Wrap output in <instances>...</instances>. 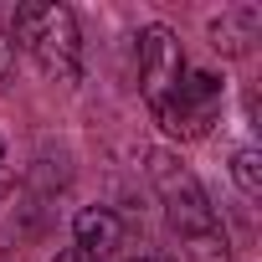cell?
Segmentation results:
<instances>
[{"label": "cell", "instance_id": "9c48e42d", "mask_svg": "<svg viewBox=\"0 0 262 262\" xmlns=\"http://www.w3.org/2000/svg\"><path fill=\"white\" fill-rule=\"evenodd\" d=\"M57 262H93L88 252H77V247H67V252H57Z\"/></svg>", "mask_w": 262, "mask_h": 262}, {"label": "cell", "instance_id": "6da1fadb", "mask_svg": "<svg viewBox=\"0 0 262 262\" xmlns=\"http://www.w3.org/2000/svg\"><path fill=\"white\" fill-rule=\"evenodd\" d=\"M149 175H155V190L165 201V216H170L185 257L190 262H231V236H226L211 195L201 190V180L180 160H170V155H155L149 160Z\"/></svg>", "mask_w": 262, "mask_h": 262}, {"label": "cell", "instance_id": "3957f363", "mask_svg": "<svg viewBox=\"0 0 262 262\" xmlns=\"http://www.w3.org/2000/svg\"><path fill=\"white\" fill-rule=\"evenodd\" d=\"M221 93H226V82H221L216 72L185 67L180 88L165 98V108H160L155 118H160V128H165L170 139H206L211 123L221 118Z\"/></svg>", "mask_w": 262, "mask_h": 262}, {"label": "cell", "instance_id": "30bf717a", "mask_svg": "<svg viewBox=\"0 0 262 262\" xmlns=\"http://www.w3.org/2000/svg\"><path fill=\"white\" fill-rule=\"evenodd\" d=\"M128 262H170V257H160V252H144V257H128Z\"/></svg>", "mask_w": 262, "mask_h": 262}, {"label": "cell", "instance_id": "8992f818", "mask_svg": "<svg viewBox=\"0 0 262 262\" xmlns=\"http://www.w3.org/2000/svg\"><path fill=\"white\" fill-rule=\"evenodd\" d=\"M257 26H262L257 6H236V11H221V16L211 21V47H216V52H226V57H242V52L257 41Z\"/></svg>", "mask_w": 262, "mask_h": 262}, {"label": "cell", "instance_id": "5b68a950", "mask_svg": "<svg viewBox=\"0 0 262 262\" xmlns=\"http://www.w3.org/2000/svg\"><path fill=\"white\" fill-rule=\"evenodd\" d=\"M123 216L113 211V206H88V211H77V221H72V247L77 252H88L93 262H108L118 247H123Z\"/></svg>", "mask_w": 262, "mask_h": 262}, {"label": "cell", "instance_id": "ba28073f", "mask_svg": "<svg viewBox=\"0 0 262 262\" xmlns=\"http://www.w3.org/2000/svg\"><path fill=\"white\" fill-rule=\"evenodd\" d=\"M11 72H16V47H11L6 36H0V88L11 82Z\"/></svg>", "mask_w": 262, "mask_h": 262}, {"label": "cell", "instance_id": "52a82bcc", "mask_svg": "<svg viewBox=\"0 0 262 262\" xmlns=\"http://www.w3.org/2000/svg\"><path fill=\"white\" fill-rule=\"evenodd\" d=\"M231 180H236V190L247 201L262 195V160H257V149H236L231 155Z\"/></svg>", "mask_w": 262, "mask_h": 262}, {"label": "cell", "instance_id": "8fae6325", "mask_svg": "<svg viewBox=\"0 0 262 262\" xmlns=\"http://www.w3.org/2000/svg\"><path fill=\"white\" fill-rule=\"evenodd\" d=\"M0 165H6V139H0Z\"/></svg>", "mask_w": 262, "mask_h": 262}, {"label": "cell", "instance_id": "277c9868", "mask_svg": "<svg viewBox=\"0 0 262 262\" xmlns=\"http://www.w3.org/2000/svg\"><path fill=\"white\" fill-rule=\"evenodd\" d=\"M185 77V52H180V36L170 26H144L139 31V93L149 103V113L165 108V98L180 88Z\"/></svg>", "mask_w": 262, "mask_h": 262}, {"label": "cell", "instance_id": "7a4b0ae2", "mask_svg": "<svg viewBox=\"0 0 262 262\" xmlns=\"http://www.w3.org/2000/svg\"><path fill=\"white\" fill-rule=\"evenodd\" d=\"M11 41L57 82H72L82 72V36H77V16L67 6H16L11 16Z\"/></svg>", "mask_w": 262, "mask_h": 262}]
</instances>
